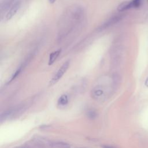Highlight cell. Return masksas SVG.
<instances>
[{"label": "cell", "instance_id": "52a82bcc", "mask_svg": "<svg viewBox=\"0 0 148 148\" xmlns=\"http://www.w3.org/2000/svg\"><path fill=\"white\" fill-rule=\"evenodd\" d=\"M68 102V98L66 95L63 94L62 95L58 100V105L61 106H65Z\"/></svg>", "mask_w": 148, "mask_h": 148}, {"label": "cell", "instance_id": "7a4b0ae2", "mask_svg": "<svg viewBox=\"0 0 148 148\" xmlns=\"http://www.w3.org/2000/svg\"><path fill=\"white\" fill-rule=\"evenodd\" d=\"M105 87L102 86H97L94 87L91 91V97L95 100H101L105 97Z\"/></svg>", "mask_w": 148, "mask_h": 148}, {"label": "cell", "instance_id": "5b68a950", "mask_svg": "<svg viewBox=\"0 0 148 148\" xmlns=\"http://www.w3.org/2000/svg\"><path fill=\"white\" fill-rule=\"evenodd\" d=\"M14 113V109H9L8 110H5L1 114L0 117L1 122L2 123L3 121H5L8 119H9L10 116H13Z\"/></svg>", "mask_w": 148, "mask_h": 148}, {"label": "cell", "instance_id": "6da1fadb", "mask_svg": "<svg viewBox=\"0 0 148 148\" xmlns=\"http://www.w3.org/2000/svg\"><path fill=\"white\" fill-rule=\"evenodd\" d=\"M70 65V61L68 60L65 61L58 69L57 72L55 73V75L53 76V77L51 78V79L50 80L49 85L53 86L54 84H56L64 75V73L66 72L68 70L69 66Z\"/></svg>", "mask_w": 148, "mask_h": 148}, {"label": "cell", "instance_id": "277c9868", "mask_svg": "<svg viewBox=\"0 0 148 148\" xmlns=\"http://www.w3.org/2000/svg\"><path fill=\"white\" fill-rule=\"evenodd\" d=\"M61 52V49H58V50H57L50 54L49 61H48L49 65H51L52 64H54V62L56 61L57 58L60 56Z\"/></svg>", "mask_w": 148, "mask_h": 148}, {"label": "cell", "instance_id": "8992f818", "mask_svg": "<svg viewBox=\"0 0 148 148\" xmlns=\"http://www.w3.org/2000/svg\"><path fill=\"white\" fill-rule=\"evenodd\" d=\"M132 7V4L131 1H124L122 3H121L118 6H117V10L119 12H123L126 10H128Z\"/></svg>", "mask_w": 148, "mask_h": 148}, {"label": "cell", "instance_id": "5bb4252c", "mask_svg": "<svg viewBox=\"0 0 148 148\" xmlns=\"http://www.w3.org/2000/svg\"><path fill=\"white\" fill-rule=\"evenodd\" d=\"M49 1L50 3H54L56 1V0H49Z\"/></svg>", "mask_w": 148, "mask_h": 148}, {"label": "cell", "instance_id": "30bf717a", "mask_svg": "<svg viewBox=\"0 0 148 148\" xmlns=\"http://www.w3.org/2000/svg\"><path fill=\"white\" fill-rule=\"evenodd\" d=\"M86 115L87 117L91 120H94L97 117V112L94 110H89L87 112Z\"/></svg>", "mask_w": 148, "mask_h": 148}, {"label": "cell", "instance_id": "3957f363", "mask_svg": "<svg viewBox=\"0 0 148 148\" xmlns=\"http://www.w3.org/2000/svg\"><path fill=\"white\" fill-rule=\"evenodd\" d=\"M21 5L20 0H16L14 1L12 5L10 6V8L9 11L7 12L6 14L4 17L5 21L10 20L17 13V10L19 9L20 6Z\"/></svg>", "mask_w": 148, "mask_h": 148}, {"label": "cell", "instance_id": "7c38bea8", "mask_svg": "<svg viewBox=\"0 0 148 148\" xmlns=\"http://www.w3.org/2000/svg\"><path fill=\"white\" fill-rule=\"evenodd\" d=\"M102 148H116L114 147L113 146H108V145H102Z\"/></svg>", "mask_w": 148, "mask_h": 148}, {"label": "cell", "instance_id": "8fae6325", "mask_svg": "<svg viewBox=\"0 0 148 148\" xmlns=\"http://www.w3.org/2000/svg\"><path fill=\"white\" fill-rule=\"evenodd\" d=\"M131 2L132 8H138L140 6L141 3L140 0H132Z\"/></svg>", "mask_w": 148, "mask_h": 148}, {"label": "cell", "instance_id": "9c48e42d", "mask_svg": "<svg viewBox=\"0 0 148 148\" xmlns=\"http://www.w3.org/2000/svg\"><path fill=\"white\" fill-rule=\"evenodd\" d=\"M21 71H22V66H19V67L16 69V71L14 72V73L12 75V76H11V77H10V80H9V83H10V82H11L12 81H13V80H14V79L20 74Z\"/></svg>", "mask_w": 148, "mask_h": 148}, {"label": "cell", "instance_id": "ba28073f", "mask_svg": "<svg viewBox=\"0 0 148 148\" xmlns=\"http://www.w3.org/2000/svg\"><path fill=\"white\" fill-rule=\"evenodd\" d=\"M52 146L54 147H58V148H68L69 147V145L65 142H57L52 143Z\"/></svg>", "mask_w": 148, "mask_h": 148}, {"label": "cell", "instance_id": "4fadbf2b", "mask_svg": "<svg viewBox=\"0 0 148 148\" xmlns=\"http://www.w3.org/2000/svg\"><path fill=\"white\" fill-rule=\"evenodd\" d=\"M145 85L146 86V87H148V77L147 78V79L146 80L145 82Z\"/></svg>", "mask_w": 148, "mask_h": 148}, {"label": "cell", "instance_id": "9a60e30c", "mask_svg": "<svg viewBox=\"0 0 148 148\" xmlns=\"http://www.w3.org/2000/svg\"><path fill=\"white\" fill-rule=\"evenodd\" d=\"M23 148H25V147H23Z\"/></svg>", "mask_w": 148, "mask_h": 148}]
</instances>
